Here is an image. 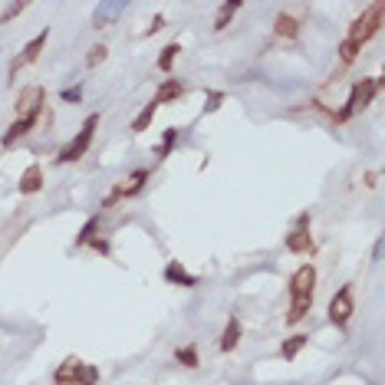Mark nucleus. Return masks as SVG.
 <instances>
[{
	"label": "nucleus",
	"mask_w": 385,
	"mask_h": 385,
	"mask_svg": "<svg viewBox=\"0 0 385 385\" xmlns=\"http://www.w3.org/2000/svg\"><path fill=\"white\" fill-rule=\"evenodd\" d=\"M382 13H385V4H382V0L369 4V11L359 13V17L353 20V27H349V37H346V40L353 43V46H359V50H362V43H365V40H372L375 30L382 27Z\"/></svg>",
	"instance_id": "f257e3e1"
},
{
	"label": "nucleus",
	"mask_w": 385,
	"mask_h": 385,
	"mask_svg": "<svg viewBox=\"0 0 385 385\" xmlns=\"http://www.w3.org/2000/svg\"><path fill=\"white\" fill-rule=\"evenodd\" d=\"M382 86H385L382 80H359V82H355V86H353V92H349V99H346V106H343V109H339V112H336L333 119H336V122L353 119L355 112H362L365 106H369V102L375 99V92L382 89Z\"/></svg>",
	"instance_id": "f03ea898"
},
{
	"label": "nucleus",
	"mask_w": 385,
	"mask_h": 385,
	"mask_svg": "<svg viewBox=\"0 0 385 385\" xmlns=\"http://www.w3.org/2000/svg\"><path fill=\"white\" fill-rule=\"evenodd\" d=\"M96 125H99V115H96V112H92L89 119L82 122V129H80V132H76V139H72V142L66 145V149H63L60 155H56V162H60V165L80 162L82 155L89 152V145H92V132H96Z\"/></svg>",
	"instance_id": "7ed1b4c3"
},
{
	"label": "nucleus",
	"mask_w": 385,
	"mask_h": 385,
	"mask_svg": "<svg viewBox=\"0 0 385 385\" xmlns=\"http://www.w3.org/2000/svg\"><path fill=\"white\" fill-rule=\"evenodd\" d=\"M43 106H46L43 86H27V89H20V99H17V119H40Z\"/></svg>",
	"instance_id": "20e7f679"
},
{
	"label": "nucleus",
	"mask_w": 385,
	"mask_h": 385,
	"mask_svg": "<svg viewBox=\"0 0 385 385\" xmlns=\"http://www.w3.org/2000/svg\"><path fill=\"white\" fill-rule=\"evenodd\" d=\"M355 303H353V284H346L336 290V296L329 300V320H333L339 329H346V323H349V316H353Z\"/></svg>",
	"instance_id": "39448f33"
},
{
	"label": "nucleus",
	"mask_w": 385,
	"mask_h": 385,
	"mask_svg": "<svg viewBox=\"0 0 385 385\" xmlns=\"http://www.w3.org/2000/svg\"><path fill=\"white\" fill-rule=\"evenodd\" d=\"M46 40H50V30L37 33V37H33V40L27 43V46H23V53H17V56H13V63H11V80L23 70V66H30V63H37V56H40L43 46H46Z\"/></svg>",
	"instance_id": "423d86ee"
},
{
	"label": "nucleus",
	"mask_w": 385,
	"mask_h": 385,
	"mask_svg": "<svg viewBox=\"0 0 385 385\" xmlns=\"http://www.w3.org/2000/svg\"><path fill=\"white\" fill-rule=\"evenodd\" d=\"M145 182H149V172H145V168H139V172H132L129 175V178H125V182L122 184H115V191L109 194V198H106V201H102V208H112V204L115 201H122V198H132V194H139L145 188Z\"/></svg>",
	"instance_id": "0eeeda50"
},
{
	"label": "nucleus",
	"mask_w": 385,
	"mask_h": 385,
	"mask_svg": "<svg viewBox=\"0 0 385 385\" xmlns=\"http://www.w3.org/2000/svg\"><path fill=\"white\" fill-rule=\"evenodd\" d=\"M313 290H316V270H313V264H303L290 277V296L294 300L296 296H313Z\"/></svg>",
	"instance_id": "6e6552de"
},
{
	"label": "nucleus",
	"mask_w": 385,
	"mask_h": 385,
	"mask_svg": "<svg viewBox=\"0 0 385 385\" xmlns=\"http://www.w3.org/2000/svg\"><path fill=\"white\" fill-rule=\"evenodd\" d=\"M96 227H99V217H89V221H86V227L80 231V237L72 241V247H86V244H89L92 251L109 253V244L102 241V237H96Z\"/></svg>",
	"instance_id": "1a4fd4ad"
},
{
	"label": "nucleus",
	"mask_w": 385,
	"mask_h": 385,
	"mask_svg": "<svg viewBox=\"0 0 385 385\" xmlns=\"http://www.w3.org/2000/svg\"><path fill=\"white\" fill-rule=\"evenodd\" d=\"M125 11V4L122 0H112V4H99L96 13H92V27H109V23L119 20V13Z\"/></svg>",
	"instance_id": "9d476101"
},
{
	"label": "nucleus",
	"mask_w": 385,
	"mask_h": 385,
	"mask_svg": "<svg viewBox=\"0 0 385 385\" xmlns=\"http://www.w3.org/2000/svg\"><path fill=\"white\" fill-rule=\"evenodd\" d=\"M182 96H184V82H178L175 76H168V80L155 89L152 102H155V106H165V102H175V99H182Z\"/></svg>",
	"instance_id": "9b49d317"
},
{
	"label": "nucleus",
	"mask_w": 385,
	"mask_h": 385,
	"mask_svg": "<svg viewBox=\"0 0 385 385\" xmlns=\"http://www.w3.org/2000/svg\"><path fill=\"white\" fill-rule=\"evenodd\" d=\"M286 251H290V253L313 251V237H310V227H294V231L286 234Z\"/></svg>",
	"instance_id": "f8f14e48"
},
{
	"label": "nucleus",
	"mask_w": 385,
	"mask_h": 385,
	"mask_svg": "<svg viewBox=\"0 0 385 385\" xmlns=\"http://www.w3.org/2000/svg\"><path fill=\"white\" fill-rule=\"evenodd\" d=\"M40 188H43V168L40 165H30V168L20 175V194H37Z\"/></svg>",
	"instance_id": "ddd939ff"
},
{
	"label": "nucleus",
	"mask_w": 385,
	"mask_h": 385,
	"mask_svg": "<svg viewBox=\"0 0 385 385\" xmlns=\"http://www.w3.org/2000/svg\"><path fill=\"white\" fill-rule=\"evenodd\" d=\"M165 280H168V284H182V286H198V277L188 274L178 260H172V264L165 267Z\"/></svg>",
	"instance_id": "4468645a"
},
{
	"label": "nucleus",
	"mask_w": 385,
	"mask_h": 385,
	"mask_svg": "<svg viewBox=\"0 0 385 385\" xmlns=\"http://www.w3.org/2000/svg\"><path fill=\"white\" fill-rule=\"evenodd\" d=\"M237 343H241V320H237V316H231V320H227V326H224V333H221V353H231V349H237Z\"/></svg>",
	"instance_id": "2eb2a0df"
},
{
	"label": "nucleus",
	"mask_w": 385,
	"mask_h": 385,
	"mask_svg": "<svg viewBox=\"0 0 385 385\" xmlns=\"http://www.w3.org/2000/svg\"><path fill=\"white\" fill-rule=\"evenodd\" d=\"M37 122H40V119H13V125L7 129V132H4V145L11 149L17 139H23L27 132H33V125H37Z\"/></svg>",
	"instance_id": "dca6fc26"
},
{
	"label": "nucleus",
	"mask_w": 385,
	"mask_h": 385,
	"mask_svg": "<svg viewBox=\"0 0 385 385\" xmlns=\"http://www.w3.org/2000/svg\"><path fill=\"white\" fill-rule=\"evenodd\" d=\"M274 30H277V37H284V40H296V37H300V20L290 17V13H280L274 23Z\"/></svg>",
	"instance_id": "f3484780"
},
{
	"label": "nucleus",
	"mask_w": 385,
	"mask_h": 385,
	"mask_svg": "<svg viewBox=\"0 0 385 385\" xmlns=\"http://www.w3.org/2000/svg\"><path fill=\"white\" fill-rule=\"evenodd\" d=\"M310 343V336H303V333H296V336H290V339H286L284 346H280V355H284L286 362H290V359H296V355L303 353V346Z\"/></svg>",
	"instance_id": "a211bd4d"
},
{
	"label": "nucleus",
	"mask_w": 385,
	"mask_h": 385,
	"mask_svg": "<svg viewBox=\"0 0 385 385\" xmlns=\"http://www.w3.org/2000/svg\"><path fill=\"white\" fill-rule=\"evenodd\" d=\"M310 306H313V296H296L294 303H290V313H286V323L294 326V323H300L306 313H310Z\"/></svg>",
	"instance_id": "6ab92c4d"
},
{
	"label": "nucleus",
	"mask_w": 385,
	"mask_h": 385,
	"mask_svg": "<svg viewBox=\"0 0 385 385\" xmlns=\"http://www.w3.org/2000/svg\"><path fill=\"white\" fill-rule=\"evenodd\" d=\"M237 11H241V4H237V0L221 4V11H217V17H214V30H224V27L234 20V13H237Z\"/></svg>",
	"instance_id": "aec40b11"
},
{
	"label": "nucleus",
	"mask_w": 385,
	"mask_h": 385,
	"mask_svg": "<svg viewBox=\"0 0 385 385\" xmlns=\"http://www.w3.org/2000/svg\"><path fill=\"white\" fill-rule=\"evenodd\" d=\"M155 112H158V106H155V102H149V106H145V109H142V112H139V115H135V119H132V132H145V129L152 125Z\"/></svg>",
	"instance_id": "412c9836"
},
{
	"label": "nucleus",
	"mask_w": 385,
	"mask_h": 385,
	"mask_svg": "<svg viewBox=\"0 0 385 385\" xmlns=\"http://www.w3.org/2000/svg\"><path fill=\"white\" fill-rule=\"evenodd\" d=\"M175 359H178V362L184 365V369H198V346H184V349H178V353H175Z\"/></svg>",
	"instance_id": "4be33fe9"
},
{
	"label": "nucleus",
	"mask_w": 385,
	"mask_h": 385,
	"mask_svg": "<svg viewBox=\"0 0 385 385\" xmlns=\"http://www.w3.org/2000/svg\"><path fill=\"white\" fill-rule=\"evenodd\" d=\"M178 50H182L178 43H168V46L162 50V56H158V70H162V72H172V63H175V56H178Z\"/></svg>",
	"instance_id": "5701e85b"
},
{
	"label": "nucleus",
	"mask_w": 385,
	"mask_h": 385,
	"mask_svg": "<svg viewBox=\"0 0 385 385\" xmlns=\"http://www.w3.org/2000/svg\"><path fill=\"white\" fill-rule=\"evenodd\" d=\"M99 382V369L96 365H80V372H76V385H96Z\"/></svg>",
	"instance_id": "b1692460"
},
{
	"label": "nucleus",
	"mask_w": 385,
	"mask_h": 385,
	"mask_svg": "<svg viewBox=\"0 0 385 385\" xmlns=\"http://www.w3.org/2000/svg\"><path fill=\"white\" fill-rule=\"evenodd\" d=\"M23 11H27V4H23V0H13V4H7V7L0 11V23H11L13 17H20Z\"/></svg>",
	"instance_id": "393cba45"
},
{
	"label": "nucleus",
	"mask_w": 385,
	"mask_h": 385,
	"mask_svg": "<svg viewBox=\"0 0 385 385\" xmlns=\"http://www.w3.org/2000/svg\"><path fill=\"white\" fill-rule=\"evenodd\" d=\"M175 142H178V129H168V132H165V139H162V149H158V158H168V155H172V149H175Z\"/></svg>",
	"instance_id": "a878e982"
},
{
	"label": "nucleus",
	"mask_w": 385,
	"mask_h": 385,
	"mask_svg": "<svg viewBox=\"0 0 385 385\" xmlns=\"http://www.w3.org/2000/svg\"><path fill=\"white\" fill-rule=\"evenodd\" d=\"M355 56H359V46H353L349 40L339 43V60H343L346 66H349V63H355Z\"/></svg>",
	"instance_id": "bb28decb"
},
{
	"label": "nucleus",
	"mask_w": 385,
	"mask_h": 385,
	"mask_svg": "<svg viewBox=\"0 0 385 385\" xmlns=\"http://www.w3.org/2000/svg\"><path fill=\"white\" fill-rule=\"evenodd\" d=\"M106 56H109V50H106V46L99 43V46H92V50H89V56H86V66H99Z\"/></svg>",
	"instance_id": "cd10ccee"
},
{
	"label": "nucleus",
	"mask_w": 385,
	"mask_h": 385,
	"mask_svg": "<svg viewBox=\"0 0 385 385\" xmlns=\"http://www.w3.org/2000/svg\"><path fill=\"white\" fill-rule=\"evenodd\" d=\"M224 102V92H208V102H204V112H217Z\"/></svg>",
	"instance_id": "c85d7f7f"
},
{
	"label": "nucleus",
	"mask_w": 385,
	"mask_h": 385,
	"mask_svg": "<svg viewBox=\"0 0 385 385\" xmlns=\"http://www.w3.org/2000/svg\"><path fill=\"white\" fill-rule=\"evenodd\" d=\"M82 99V86H72V89H63V102H72V106H76V102Z\"/></svg>",
	"instance_id": "c756f323"
},
{
	"label": "nucleus",
	"mask_w": 385,
	"mask_h": 385,
	"mask_svg": "<svg viewBox=\"0 0 385 385\" xmlns=\"http://www.w3.org/2000/svg\"><path fill=\"white\" fill-rule=\"evenodd\" d=\"M162 27H165V17H155V20H152V27H149V33H158V30H162Z\"/></svg>",
	"instance_id": "7c9ffc66"
},
{
	"label": "nucleus",
	"mask_w": 385,
	"mask_h": 385,
	"mask_svg": "<svg viewBox=\"0 0 385 385\" xmlns=\"http://www.w3.org/2000/svg\"><path fill=\"white\" fill-rule=\"evenodd\" d=\"M56 385H76V379H56Z\"/></svg>",
	"instance_id": "2f4dec72"
}]
</instances>
